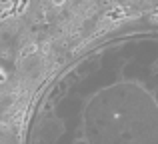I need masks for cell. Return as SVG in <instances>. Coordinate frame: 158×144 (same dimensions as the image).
Returning a JSON list of instances; mask_svg holds the SVG:
<instances>
[{
	"instance_id": "6da1fadb",
	"label": "cell",
	"mask_w": 158,
	"mask_h": 144,
	"mask_svg": "<svg viewBox=\"0 0 158 144\" xmlns=\"http://www.w3.org/2000/svg\"><path fill=\"white\" fill-rule=\"evenodd\" d=\"M26 144H158V80H64L34 110Z\"/></svg>"
},
{
	"instance_id": "7a4b0ae2",
	"label": "cell",
	"mask_w": 158,
	"mask_h": 144,
	"mask_svg": "<svg viewBox=\"0 0 158 144\" xmlns=\"http://www.w3.org/2000/svg\"><path fill=\"white\" fill-rule=\"evenodd\" d=\"M54 4H56V6H60V4H64V0H54Z\"/></svg>"
}]
</instances>
